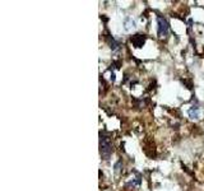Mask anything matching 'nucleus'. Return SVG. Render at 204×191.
<instances>
[{
  "label": "nucleus",
  "mask_w": 204,
  "mask_h": 191,
  "mask_svg": "<svg viewBox=\"0 0 204 191\" xmlns=\"http://www.w3.org/2000/svg\"><path fill=\"white\" fill-rule=\"evenodd\" d=\"M100 153L103 159H109L111 157V153H112L111 139L105 134H101V138H100Z\"/></svg>",
  "instance_id": "f257e3e1"
},
{
  "label": "nucleus",
  "mask_w": 204,
  "mask_h": 191,
  "mask_svg": "<svg viewBox=\"0 0 204 191\" xmlns=\"http://www.w3.org/2000/svg\"><path fill=\"white\" fill-rule=\"evenodd\" d=\"M157 24H158V37H166L169 33V22L163 17H157Z\"/></svg>",
  "instance_id": "f03ea898"
},
{
  "label": "nucleus",
  "mask_w": 204,
  "mask_h": 191,
  "mask_svg": "<svg viewBox=\"0 0 204 191\" xmlns=\"http://www.w3.org/2000/svg\"><path fill=\"white\" fill-rule=\"evenodd\" d=\"M144 42H145V37L144 36H142V35H135L132 37V44L135 46V47H142L144 45Z\"/></svg>",
  "instance_id": "7ed1b4c3"
},
{
  "label": "nucleus",
  "mask_w": 204,
  "mask_h": 191,
  "mask_svg": "<svg viewBox=\"0 0 204 191\" xmlns=\"http://www.w3.org/2000/svg\"><path fill=\"white\" fill-rule=\"evenodd\" d=\"M189 116L191 119H199V108L196 106H193L189 110Z\"/></svg>",
  "instance_id": "20e7f679"
},
{
  "label": "nucleus",
  "mask_w": 204,
  "mask_h": 191,
  "mask_svg": "<svg viewBox=\"0 0 204 191\" xmlns=\"http://www.w3.org/2000/svg\"><path fill=\"white\" fill-rule=\"evenodd\" d=\"M135 27V22L132 19V18H126L125 19V29L129 31V29H132Z\"/></svg>",
  "instance_id": "39448f33"
}]
</instances>
